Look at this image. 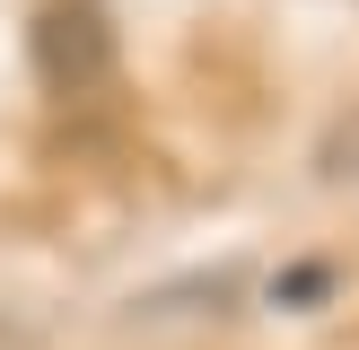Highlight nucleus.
I'll use <instances>...</instances> for the list:
<instances>
[{
    "label": "nucleus",
    "mask_w": 359,
    "mask_h": 350,
    "mask_svg": "<svg viewBox=\"0 0 359 350\" xmlns=\"http://www.w3.org/2000/svg\"><path fill=\"white\" fill-rule=\"evenodd\" d=\"M27 52H35V79L53 97H88V88L114 79V18L105 0H44L27 27Z\"/></svg>",
    "instance_id": "nucleus-1"
}]
</instances>
